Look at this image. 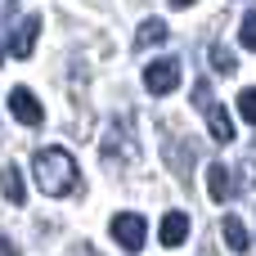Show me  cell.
Instances as JSON below:
<instances>
[{"mask_svg": "<svg viewBox=\"0 0 256 256\" xmlns=\"http://www.w3.org/2000/svg\"><path fill=\"white\" fill-rule=\"evenodd\" d=\"M32 176H36V189L45 198H63L81 184V171H76V158L68 148H40L36 162H32Z\"/></svg>", "mask_w": 256, "mask_h": 256, "instance_id": "6da1fadb", "label": "cell"}, {"mask_svg": "<svg viewBox=\"0 0 256 256\" xmlns=\"http://www.w3.org/2000/svg\"><path fill=\"white\" fill-rule=\"evenodd\" d=\"M112 238H117V248L122 252H144V238H148V225H144V216H135V212H122V216H112Z\"/></svg>", "mask_w": 256, "mask_h": 256, "instance_id": "7a4b0ae2", "label": "cell"}, {"mask_svg": "<svg viewBox=\"0 0 256 256\" xmlns=\"http://www.w3.org/2000/svg\"><path fill=\"white\" fill-rule=\"evenodd\" d=\"M36 36H40V18H36V14L18 18V22L9 27V36H4V54H9V58H27L32 45H36Z\"/></svg>", "mask_w": 256, "mask_h": 256, "instance_id": "3957f363", "label": "cell"}, {"mask_svg": "<svg viewBox=\"0 0 256 256\" xmlns=\"http://www.w3.org/2000/svg\"><path fill=\"white\" fill-rule=\"evenodd\" d=\"M180 86V58H158L144 68V90L148 94H171Z\"/></svg>", "mask_w": 256, "mask_h": 256, "instance_id": "277c9868", "label": "cell"}, {"mask_svg": "<svg viewBox=\"0 0 256 256\" xmlns=\"http://www.w3.org/2000/svg\"><path fill=\"white\" fill-rule=\"evenodd\" d=\"M9 117L22 122V126H40V122H45V108H40V99H36L27 86H14V90H9Z\"/></svg>", "mask_w": 256, "mask_h": 256, "instance_id": "5b68a950", "label": "cell"}, {"mask_svg": "<svg viewBox=\"0 0 256 256\" xmlns=\"http://www.w3.org/2000/svg\"><path fill=\"white\" fill-rule=\"evenodd\" d=\"M158 238H162V248H180V243L189 238V216H184V212H166Z\"/></svg>", "mask_w": 256, "mask_h": 256, "instance_id": "8992f818", "label": "cell"}, {"mask_svg": "<svg viewBox=\"0 0 256 256\" xmlns=\"http://www.w3.org/2000/svg\"><path fill=\"white\" fill-rule=\"evenodd\" d=\"M202 112H207V130H212V140H216V144H234V122H230V112H225L220 104H207Z\"/></svg>", "mask_w": 256, "mask_h": 256, "instance_id": "52a82bcc", "label": "cell"}, {"mask_svg": "<svg viewBox=\"0 0 256 256\" xmlns=\"http://www.w3.org/2000/svg\"><path fill=\"white\" fill-rule=\"evenodd\" d=\"M207 194H212V202H230V198H234L225 162H212V171H207Z\"/></svg>", "mask_w": 256, "mask_h": 256, "instance_id": "ba28073f", "label": "cell"}, {"mask_svg": "<svg viewBox=\"0 0 256 256\" xmlns=\"http://www.w3.org/2000/svg\"><path fill=\"white\" fill-rule=\"evenodd\" d=\"M220 234H225L230 252H248V248H252V234H248V225H243L238 216H225V220H220Z\"/></svg>", "mask_w": 256, "mask_h": 256, "instance_id": "9c48e42d", "label": "cell"}, {"mask_svg": "<svg viewBox=\"0 0 256 256\" xmlns=\"http://www.w3.org/2000/svg\"><path fill=\"white\" fill-rule=\"evenodd\" d=\"M162 40H166V22H162V18H144L140 32H135V45L148 50V45H162Z\"/></svg>", "mask_w": 256, "mask_h": 256, "instance_id": "30bf717a", "label": "cell"}, {"mask_svg": "<svg viewBox=\"0 0 256 256\" xmlns=\"http://www.w3.org/2000/svg\"><path fill=\"white\" fill-rule=\"evenodd\" d=\"M207 63H212V72H220V76H234V72H238V58H234L225 45H212V50H207Z\"/></svg>", "mask_w": 256, "mask_h": 256, "instance_id": "8fae6325", "label": "cell"}, {"mask_svg": "<svg viewBox=\"0 0 256 256\" xmlns=\"http://www.w3.org/2000/svg\"><path fill=\"white\" fill-rule=\"evenodd\" d=\"M4 194H9V202H14V207H22V202H27V194H22V171H18L14 162L4 166Z\"/></svg>", "mask_w": 256, "mask_h": 256, "instance_id": "7c38bea8", "label": "cell"}, {"mask_svg": "<svg viewBox=\"0 0 256 256\" xmlns=\"http://www.w3.org/2000/svg\"><path fill=\"white\" fill-rule=\"evenodd\" d=\"M238 112H243V122L256 126V86L252 90H238Z\"/></svg>", "mask_w": 256, "mask_h": 256, "instance_id": "4fadbf2b", "label": "cell"}, {"mask_svg": "<svg viewBox=\"0 0 256 256\" xmlns=\"http://www.w3.org/2000/svg\"><path fill=\"white\" fill-rule=\"evenodd\" d=\"M238 40H243V45H248V50L256 54V9L248 14V18H243V27H238Z\"/></svg>", "mask_w": 256, "mask_h": 256, "instance_id": "5bb4252c", "label": "cell"}, {"mask_svg": "<svg viewBox=\"0 0 256 256\" xmlns=\"http://www.w3.org/2000/svg\"><path fill=\"white\" fill-rule=\"evenodd\" d=\"M238 176H243V194L252 198V194H256V166H252V158L243 162V171H238Z\"/></svg>", "mask_w": 256, "mask_h": 256, "instance_id": "9a60e30c", "label": "cell"}, {"mask_svg": "<svg viewBox=\"0 0 256 256\" xmlns=\"http://www.w3.org/2000/svg\"><path fill=\"white\" fill-rule=\"evenodd\" d=\"M176 4H194V0H176Z\"/></svg>", "mask_w": 256, "mask_h": 256, "instance_id": "2e32d148", "label": "cell"}]
</instances>
